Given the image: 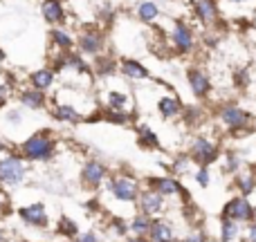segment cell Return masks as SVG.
I'll return each mask as SVG.
<instances>
[{
	"instance_id": "1",
	"label": "cell",
	"mask_w": 256,
	"mask_h": 242,
	"mask_svg": "<svg viewBox=\"0 0 256 242\" xmlns=\"http://www.w3.org/2000/svg\"><path fill=\"white\" fill-rule=\"evenodd\" d=\"M22 155L27 159H34V162H48L54 155V141L52 137L48 135V130L36 132L30 139L22 144Z\"/></svg>"
},
{
	"instance_id": "2",
	"label": "cell",
	"mask_w": 256,
	"mask_h": 242,
	"mask_svg": "<svg viewBox=\"0 0 256 242\" xmlns=\"http://www.w3.org/2000/svg\"><path fill=\"white\" fill-rule=\"evenodd\" d=\"M25 173L27 166L20 157L16 155H9V157L0 159V184H7V186H16L25 180Z\"/></svg>"
},
{
	"instance_id": "3",
	"label": "cell",
	"mask_w": 256,
	"mask_h": 242,
	"mask_svg": "<svg viewBox=\"0 0 256 242\" xmlns=\"http://www.w3.org/2000/svg\"><path fill=\"white\" fill-rule=\"evenodd\" d=\"M108 191L115 195V200L120 202H135L140 198V186L132 177H126V175H120V177H112L108 182Z\"/></svg>"
},
{
	"instance_id": "4",
	"label": "cell",
	"mask_w": 256,
	"mask_h": 242,
	"mask_svg": "<svg viewBox=\"0 0 256 242\" xmlns=\"http://www.w3.org/2000/svg\"><path fill=\"white\" fill-rule=\"evenodd\" d=\"M254 207L248 202V198H234L225 204L222 209V218L225 220H232V222H252L254 220Z\"/></svg>"
},
{
	"instance_id": "5",
	"label": "cell",
	"mask_w": 256,
	"mask_h": 242,
	"mask_svg": "<svg viewBox=\"0 0 256 242\" xmlns=\"http://www.w3.org/2000/svg\"><path fill=\"white\" fill-rule=\"evenodd\" d=\"M189 157L194 159L200 168H207L209 164L218 159V146L212 144L209 139H204V137H198L189 150Z\"/></svg>"
},
{
	"instance_id": "6",
	"label": "cell",
	"mask_w": 256,
	"mask_h": 242,
	"mask_svg": "<svg viewBox=\"0 0 256 242\" xmlns=\"http://www.w3.org/2000/svg\"><path fill=\"white\" fill-rule=\"evenodd\" d=\"M137 204H140V213H142V216L153 218V216H158V213L164 209V198L160 193H155V191L146 189V191H142V193H140Z\"/></svg>"
},
{
	"instance_id": "7",
	"label": "cell",
	"mask_w": 256,
	"mask_h": 242,
	"mask_svg": "<svg viewBox=\"0 0 256 242\" xmlns=\"http://www.w3.org/2000/svg\"><path fill=\"white\" fill-rule=\"evenodd\" d=\"M220 119L225 126H230L232 130H245V128L250 126V121H252V117H250V112L240 110V108H236V106H225L220 110Z\"/></svg>"
},
{
	"instance_id": "8",
	"label": "cell",
	"mask_w": 256,
	"mask_h": 242,
	"mask_svg": "<svg viewBox=\"0 0 256 242\" xmlns=\"http://www.w3.org/2000/svg\"><path fill=\"white\" fill-rule=\"evenodd\" d=\"M106 175H108V168L102 162H88L84 166V171H81V180H84V184L88 189H97L106 180Z\"/></svg>"
},
{
	"instance_id": "9",
	"label": "cell",
	"mask_w": 256,
	"mask_h": 242,
	"mask_svg": "<svg viewBox=\"0 0 256 242\" xmlns=\"http://www.w3.org/2000/svg\"><path fill=\"white\" fill-rule=\"evenodd\" d=\"M18 216H20L22 222H27V225H32V227H48V211H45V207L40 202L22 207L20 211H18Z\"/></svg>"
},
{
	"instance_id": "10",
	"label": "cell",
	"mask_w": 256,
	"mask_h": 242,
	"mask_svg": "<svg viewBox=\"0 0 256 242\" xmlns=\"http://www.w3.org/2000/svg\"><path fill=\"white\" fill-rule=\"evenodd\" d=\"M146 184H148L150 191H155V193H160L162 198H171V195H178L182 193V186L180 182H176L173 177H148L146 180Z\"/></svg>"
},
{
	"instance_id": "11",
	"label": "cell",
	"mask_w": 256,
	"mask_h": 242,
	"mask_svg": "<svg viewBox=\"0 0 256 242\" xmlns=\"http://www.w3.org/2000/svg\"><path fill=\"white\" fill-rule=\"evenodd\" d=\"M146 238H148V242H176L173 227L164 220H150V229Z\"/></svg>"
},
{
	"instance_id": "12",
	"label": "cell",
	"mask_w": 256,
	"mask_h": 242,
	"mask_svg": "<svg viewBox=\"0 0 256 242\" xmlns=\"http://www.w3.org/2000/svg\"><path fill=\"white\" fill-rule=\"evenodd\" d=\"M173 43H176V47L180 49V52H189V49L194 47V34H191L189 27L178 22L176 29H173Z\"/></svg>"
},
{
	"instance_id": "13",
	"label": "cell",
	"mask_w": 256,
	"mask_h": 242,
	"mask_svg": "<svg viewBox=\"0 0 256 242\" xmlns=\"http://www.w3.org/2000/svg\"><path fill=\"white\" fill-rule=\"evenodd\" d=\"M186 79H189V85H191V90H194L196 97L202 99L204 94L209 92V79L204 76V72H200V70H189V72H186Z\"/></svg>"
},
{
	"instance_id": "14",
	"label": "cell",
	"mask_w": 256,
	"mask_h": 242,
	"mask_svg": "<svg viewBox=\"0 0 256 242\" xmlns=\"http://www.w3.org/2000/svg\"><path fill=\"white\" fill-rule=\"evenodd\" d=\"M194 9H196V16H198L202 22H212L214 18L218 16V7L214 0H196Z\"/></svg>"
},
{
	"instance_id": "15",
	"label": "cell",
	"mask_w": 256,
	"mask_h": 242,
	"mask_svg": "<svg viewBox=\"0 0 256 242\" xmlns=\"http://www.w3.org/2000/svg\"><path fill=\"white\" fill-rule=\"evenodd\" d=\"M43 16L48 22H58L63 18V7L58 0H45L43 4Z\"/></svg>"
},
{
	"instance_id": "16",
	"label": "cell",
	"mask_w": 256,
	"mask_h": 242,
	"mask_svg": "<svg viewBox=\"0 0 256 242\" xmlns=\"http://www.w3.org/2000/svg\"><path fill=\"white\" fill-rule=\"evenodd\" d=\"M81 49H84V52H88V54H97L99 49H102V36L99 34H92V31H88V34H84L81 36Z\"/></svg>"
},
{
	"instance_id": "17",
	"label": "cell",
	"mask_w": 256,
	"mask_h": 242,
	"mask_svg": "<svg viewBox=\"0 0 256 242\" xmlns=\"http://www.w3.org/2000/svg\"><path fill=\"white\" fill-rule=\"evenodd\" d=\"M122 72H124L128 79H146L148 76V70L144 65H140L137 61H124L122 63Z\"/></svg>"
},
{
	"instance_id": "18",
	"label": "cell",
	"mask_w": 256,
	"mask_h": 242,
	"mask_svg": "<svg viewBox=\"0 0 256 242\" xmlns=\"http://www.w3.org/2000/svg\"><path fill=\"white\" fill-rule=\"evenodd\" d=\"M158 108H160V112H162L164 117H176L178 112L182 110V103L178 101L176 97H162L160 99V103H158Z\"/></svg>"
},
{
	"instance_id": "19",
	"label": "cell",
	"mask_w": 256,
	"mask_h": 242,
	"mask_svg": "<svg viewBox=\"0 0 256 242\" xmlns=\"http://www.w3.org/2000/svg\"><path fill=\"white\" fill-rule=\"evenodd\" d=\"M238 225L232 220H225L222 218L220 220V242H234L236 238H238Z\"/></svg>"
},
{
	"instance_id": "20",
	"label": "cell",
	"mask_w": 256,
	"mask_h": 242,
	"mask_svg": "<svg viewBox=\"0 0 256 242\" xmlns=\"http://www.w3.org/2000/svg\"><path fill=\"white\" fill-rule=\"evenodd\" d=\"M148 229H150V218H146V216H135L130 220V225H128V231H132L135 236H146L148 234Z\"/></svg>"
},
{
	"instance_id": "21",
	"label": "cell",
	"mask_w": 256,
	"mask_h": 242,
	"mask_svg": "<svg viewBox=\"0 0 256 242\" xmlns=\"http://www.w3.org/2000/svg\"><path fill=\"white\" fill-rule=\"evenodd\" d=\"M236 189H238L243 195H250L256 189V177L252 173H240V175L236 177Z\"/></svg>"
},
{
	"instance_id": "22",
	"label": "cell",
	"mask_w": 256,
	"mask_h": 242,
	"mask_svg": "<svg viewBox=\"0 0 256 242\" xmlns=\"http://www.w3.org/2000/svg\"><path fill=\"white\" fill-rule=\"evenodd\" d=\"M52 81H54V74L50 70H38V72H34V74H32V85H34L36 90L50 88V85H52Z\"/></svg>"
},
{
	"instance_id": "23",
	"label": "cell",
	"mask_w": 256,
	"mask_h": 242,
	"mask_svg": "<svg viewBox=\"0 0 256 242\" xmlns=\"http://www.w3.org/2000/svg\"><path fill=\"white\" fill-rule=\"evenodd\" d=\"M20 101L25 103L27 108H40L45 103V97L40 90H27V92L20 94Z\"/></svg>"
},
{
	"instance_id": "24",
	"label": "cell",
	"mask_w": 256,
	"mask_h": 242,
	"mask_svg": "<svg viewBox=\"0 0 256 242\" xmlns=\"http://www.w3.org/2000/svg\"><path fill=\"white\" fill-rule=\"evenodd\" d=\"M56 231L61 236H66V238H76V236H79V227H76V222L70 220V218H61L56 225Z\"/></svg>"
},
{
	"instance_id": "25",
	"label": "cell",
	"mask_w": 256,
	"mask_h": 242,
	"mask_svg": "<svg viewBox=\"0 0 256 242\" xmlns=\"http://www.w3.org/2000/svg\"><path fill=\"white\" fill-rule=\"evenodd\" d=\"M140 146L142 148H158L160 146L158 135L150 128H140Z\"/></svg>"
},
{
	"instance_id": "26",
	"label": "cell",
	"mask_w": 256,
	"mask_h": 242,
	"mask_svg": "<svg viewBox=\"0 0 256 242\" xmlns=\"http://www.w3.org/2000/svg\"><path fill=\"white\" fill-rule=\"evenodd\" d=\"M137 13H140V18L144 22H150V20H155L158 18V4L155 2H142L140 7H137Z\"/></svg>"
},
{
	"instance_id": "27",
	"label": "cell",
	"mask_w": 256,
	"mask_h": 242,
	"mask_svg": "<svg viewBox=\"0 0 256 242\" xmlns=\"http://www.w3.org/2000/svg\"><path fill=\"white\" fill-rule=\"evenodd\" d=\"M54 117L61 121H79V112L72 106H58L56 110H54Z\"/></svg>"
},
{
	"instance_id": "28",
	"label": "cell",
	"mask_w": 256,
	"mask_h": 242,
	"mask_svg": "<svg viewBox=\"0 0 256 242\" xmlns=\"http://www.w3.org/2000/svg\"><path fill=\"white\" fill-rule=\"evenodd\" d=\"M126 94H122V92H110L108 94V103H110V108L112 110H122V108L126 106Z\"/></svg>"
},
{
	"instance_id": "29",
	"label": "cell",
	"mask_w": 256,
	"mask_h": 242,
	"mask_svg": "<svg viewBox=\"0 0 256 242\" xmlns=\"http://www.w3.org/2000/svg\"><path fill=\"white\" fill-rule=\"evenodd\" d=\"M52 38L56 40V45H58V47H63V49L72 47V38L66 34V31H58V29H54V31H52Z\"/></svg>"
},
{
	"instance_id": "30",
	"label": "cell",
	"mask_w": 256,
	"mask_h": 242,
	"mask_svg": "<svg viewBox=\"0 0 256 242\" xmlns=\"http://www.w3.org/2000/svg\"><path fill=\"white\" fill-rule=\"evenodd\" d=\"M196 182H198V186H209V168H200L198 173H196Z\"/></svg>"
},
{
	"instance_id": "31",
	"label": "cell",
	"mask_w": 256,
	"mask_h": 242,
	"mask_svg": "<svg viewBox=\"0 0 256 242\" xmlns=\"http://www.w3.org/2000/svg\"><path fill=\"white\" fill-rule=\"evenodd\" d=\"M238 168H240V159L236 157L234 153H227V171L234 173V171H238Z\"/></svg>"
},
{
	"instance_id": "32",
	"label": "cell",
	"mask_w": 256,
	"mask_h": 242,
	"mask_svg": "<svg viewBox=\"0 0 256 242\" xmlns=\"http://www.w3.org/2000/svg\"><path fill=\"white\" fill-rule=\"evenodd\" d=\"M108 119H110V121H117V123H126L128 119H130V117H128L124 110H110V117H108Z\"/></svg>"
},
{
	"instance_id": "33",
	"label": "cell",
	"mask_w": 256,
	"mask_h": 242,
	"mask_svg": "<svg viewBox=\"0 0 256 242\" xmlns=\"http://www.w3.org/2000/svg\"><path fill=\"white\" fill-rule=\"evenodd\" d=\"M180 242H207V234H204V231H198V234H194V236H186V238L180 240Z\"/></svg>"
},
{
	"instance_id": "34",
	"label": "cell",
	"mask_w": 256,
	"mask_h": 242,
	"mask_svg": "<svg viewBox=\"0 0 256 242\" xmlns=\"http://www.w3.org/2000/svg\"><path fill=\"white\" fill-rule=\"evenodd\" d=\"M173 171L176 173H184L186 171V157H180L176 164H173Z\"/></svg>"
},
{
	"instance_id": "35",
	"label": "cell",
	"mask_w": 256,
	"mask_h": 242,
	"mask_svg": "<svg viewBox=\"0 0 256 242\" xmlns=\"http://www.w3.org/2000/svg\"><path fill=\"white\" fill-rule=\"evenodd\" d=\"M7 209H9V198L4 195V191H0V216H2Z\"/></svg>"
},
{
	"instance_id": "36",
	"label": "cell",
	"mask_w": 256,
	"mask_h": 242,
	"mask_svg": "<svg viewBox=\"0 0 256 242\" xmlns=\"http://www.w3.org/2000/svg\"><path fill=\"white\" fill-rule=\"evenodd\" d=\"M112 229H115L120 236H124L126 231H128V225H124V222H122V220H115V222H112Z\"/></svg>"
},
{
	"instance_id": "37",
	"label": "cell",
	"mask_w": 256,
	"mask_h": 242,
	"mask_svg": "<svg viewBox=\"0 0 256 242\" xmlns=\"http://www.w3.org/2000/svg\"><path fill=\"white\" fill-rule=\"evenodd\" d=\"M74 242H99V240H97V236L94 234H84V236H79Z\"/></svg>"
},
{
	"instance_id": "38",
	"label": "cell",
	"mask_w": 256,
	"mask_h": 242,
	"mask_svg": "<svg viewBox=\"0 0 256 242\" xmlns=\"http://www.w3.org/2000/svg\"><path fill=\"white\" fill-rule=\"evenodd\" d=\"M248 240H250V242H256V222H252V225H250V229H248Z\"/></svg>"
},
{
	"instance_id": "39",
	"label": "cell",
	"mask_w": 256,
	"mask_h": 242,
	"mask_svg": "<svg viewBox=\"0 0 256 242\" xmlns=\"http://www.w3.org/2000/svg\"><path fill=\"white\" fill-rule=\"evenodd\" d=\"M4 99H7V85H0V106L4 103Z\"/></svg>"
},
{
	"instance_id": "40",
	"label": "cell",
	"mask_w": 256,
	"mask_h": 242,
	"mask_svg": "<svg viewBox=\"0 0 256 242\" xmlns=\"http://www.w3.org/2000/svg\"><path fill=\"white\" fill-rule=\"evenodd\" d=\"M126 242H148V238H146V236H132V238H128Z\"/></svg>"
},
{
	"instance_id": "41",
	"label": "cell",
	"mask_w": 256,
	"mask_h": 242,
	"mask_svg": "<svg viewBox=\"0 0 256 242\" xmlns=\"http://www.w3.org/2000/svg\"><path fill=\"white\" fill-rule=\"evenodd\" d=\"M2 150H7V146H4V141L0 139V153H2Z\"/></svg>"
},
{
	"instance_id": "42",
	"label": "cell",
	"mask_w": 256,
	"mask_h": 242,
	"mask_svg": "<svg viewBox=\"0 0 256 242\" xmlns=\"http://www.w3.org/2000/svg\"><path fill=\"white\" fill-rule=\"evenodd\" d=\"M4 240V236H2V231H0V242H2Z\"/></svg>"
},
{
	"instance_id": "43",
	"label": "cell",
	"mask_w": 256,
	"mask_h": 242,
	"mask_svg": "<svg viewBox=\"0 0 256 242\" xmlns=\"http://www.w3.org/2000/svg\"><path fill=\"white\" fill-rule=\"evenodd\" d=\"M2 58H4V56H2V52H0V61H2Z\"/></svg>"
}]
</instances>
